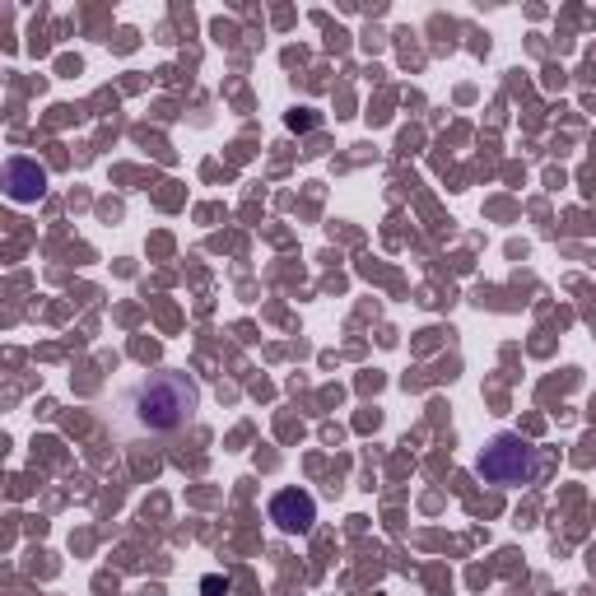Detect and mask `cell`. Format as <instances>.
<instances>
[{
  "label": "cell",
  "instance_id": "5",
  "mask_svg": "<svg viewBox=\"0 0 596 596\" xmlns=\"http://www.w3.org/2000/svg\"><path fill=\"white\" fill-rule=\"evenodd\" d=\"M290 127L294 131H307V127H317V117L313 112H290Z\"/></svg>",
  "mask_w": 596,
  "mask_h": 596
},
{
  "label": "cell",
  "instance_id": "2",
  "mask_svg": "<svg viewBox=\"0 0 596 596\" xmlns=\"http://www.w3.org/2000/svg\"><path fill=\"white\" fill-rule=\"evenodd\" d=\"M475 471H481L489 485H504V489L532 485L541 475V452L522 434H494L481 452V462H475Z\"/></svg>",
  "mask_w": 596,
  "mask_h": 596
},
{
  "label": "cell",
  "instance_id": "3",
  "mask_svg": "<svg viewBox=\"0 0 596 596\" xmlns=\"http://www.w3.org/2000/svg\"><path fill=\"white\" fill-rule=\"evenodd\" d=\"M271 522H275L280 532L303 536V532L317 522V498L307 494V489H280V494L271 498Z\"/></svg>",
  "mask_w": 596,
  "mask_h": 596
},
{
  "label": "cell",
  "instance_id": "4",
  "mask_svg": "<svg viewBox=\"0 0 596 596\" xmlns=\"http://www.w3.org/2000/svg\"><path fill=\"white\" fill-rule=\"evenodd\" d=\"M6 192H10V201H19V205L47 196V173L38 169V159H10V163H6Z\"/></svg>",
  "mask_w": 596,
  "mask_h": 596
},
{
  "label": "cell",
  "instance_id": "1",
  "mask_svg": "<svg viewBox=\"0 0 596 596\" xmlns=\"http://www.w3.org/2000/svg\"><path fill=\"white\" fill-rule=\"evenodd\" d=\"M196 411H201V387L182 368H154L117 396V415L135 434H178V428L196 420Z\"/></svg>",
  "mask_w": 596,
  "mask_h": 596
}]
</instances>
